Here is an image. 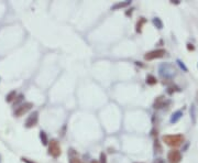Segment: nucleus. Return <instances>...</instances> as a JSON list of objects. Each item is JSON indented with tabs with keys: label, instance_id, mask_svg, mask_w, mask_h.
Listing matches in <instances>:
<instances>
[{
	"label": "nucleus",
	"instance_id": "nucleus-1",
	"mask_svg": "<svg viewBox=\"0 0 198 163\" xmlns=\"http://www.w3.org/2000/svg\"><path fill=\"white\" fill-rule=\"evenodd\" d=\"M163 141L171 147H177L184 141V137L182 134H171V136H164Z\"/></svg>",
	"mask_w": 198,
	"mask_h": 163
},
{
	"label": "nucleus",
	"instance_id": "nucleus-2",
	"mask_svg": "<svg viewBox=\"0 0 198 163\" xmlns=\"http://www.w3.org/2000/svg\"><path fill=\"white\" fill-rule=\"evenodd\" d=\"M49 153L52 156V157H54V158L60 157V154H61V147H60L58 142H57L56 140H54V139L50 141Z\"/></svg>",
	"mask_w": 198,
	"mask_h": 163
},
{
	"label": "nucleus",
	"instance_id": "nucleus-3",
	"mask_svg": "<svg viewBox=\"0 0 198 163\" xmlns=\"http://www.w3.org/2000/svg\"><path fill=\"white\" fill-rule=\"evenodd\" d=\"M33 107L32 103H24V104H21L19 107H17V109L14 110V116L16 117H21L23 116L24 113H26L30 109Z\"/></svg>",
	"mask_w": 198,
	"mask_h": 163
},
{
	"label": "nucleus",
	"instance_id": "nucleus-4",
	"mask_svg": "<svg viewBox=\"0 0 198 163\" xmlns=\"http://www.w3.org/2000/svg\"><path fill=\"white\" fill-rule=\"evenodd\" d=\"M37 121H39V111H33L25 121V127L32 128V127L37 125Z\"/></svg>",
	"mask_w": 198,
	"mask_h": 163
},
{
	"label": "nucleus",
	"instance_id": "nucleus-5",
	"mask_svg": "<svg viewBox=\"0 0 198 163\" xmlns=\"http://www.w3.org/2000/svg\"><path fill=\"white\" fill-rule=\"evenodd\" d=\"M166 52H165V50H154V51H151V52H148V53H146L145 54V56H144V58L145 60H148V61H150V60H154V58H159V57H162L164 54H165Z\"/></svg>",
	"mask_w": 198,
	"mask_h": 163
},
{
	"label": "nucleus",
	"instance_id": "nucleus-6",
	"mask_svg": "<svg viewBox=\"0 0 198 163\" xmlns=\"http://www.w3.org/2000/svg\"><path fill=\"white\" fill-rule=\"evenodd\" d=\"M167 159H168L170 163H180V160H182V154H180V151L172 150L170 153H168Z\"/></svg>",
	"mask_w": 198,
	"mask_h": 163
},
{
	"label": "nucleus",
	"instance_id": "nucleus-7",
	"mask_svg": "<svg viewBox=\"0 0 198 163\" xmlns=\"http://www.w3.org/2000/svg\"><path fill=\"white\" fill-rule=\"evenodd\" d=\"M170 67H171V65H167V64L162 65L161 67H160V74H161L163 77H172V76L175 74V71H173V69L170 71V69H168Z\"/></svg>",
	"mask_w": 198,
	"mask_h": 163
},
{
	"label": "nucleus",
	"instance_id": "nucleus-8",
	"mask_svg": "<svg viewBox=\"0 0 198 163\" xmlns=\"http://www.w3.org/2000/svg\"><path fill=\"white\" fill-rule=\"evenodd\" d=\"M131 3V1H125V2H119V3H116L115 6L111 7L112 10H117V9H120V8H124V7H128Z\"/></svg>",
	"mask_w": 198,
	"mask_h": 163
},
{
	"label": "nucleus",
	"instance_id": "nucleus-9",
	"mask_svg": "<svg viewBox=\"0 0 198 163\" xmlns=\"http://www.w3.org/2000/svg\"><path fill=\"white\" fill-rule=\"evenodd\" d=\"M16 97H17V92H16V90H12V92H10L9 94L7 95L6 101L7 103H11V101H16Z\"/></svg>",
	"mask_w": 198,
	"mask_h": 163
},
{
	"label": "nucleus",
	"instance_id": "nucleus-10",
	"mask_svg": "<svg viewBox=\"0 0 198 163\" xmlns=\"http://www.w3.org/2000/svg\"><path fill=\"white\" fill-rule=\"evenodd\" d=\"M40 139H41V141H42V143L44 144V145H47L49 144V139H47V136H46V133L44 131H40Z\"/></svg>",
	"mask_w": 198,
	"mask_h": 163
},
{
	"label": "nucleus",
	"instance_id": "nucleus-11",
	"mask_svg": "<svg viewBox=\"0 0 198 163\" xmlns=\"http://www.w3.org/2000/svg\"><path fill=\"white\" fill-rule=\"evenodd\" d=\"M180 116H182V111H176L175 113H173L172 119H171V122H176V121L180 118Z\"/></svg>",
	"mask_w": 198,
	"mask_h": 163
},
{
	"label": "nucleus",
	"instance_id": "nucleus-12",
	"mask_svg": "<svg viewBox=\"0 0 198 163\" xmlns=\"http://www.w3.org/2000/svg\"><path fill=\"white\" fill-rule=\"evenodd\" d=\"M146 83L150 84V85H154L155 83H156V79H155L153 76L148 75V77H146Z\"/></svg>",
	"mask_w": 198,
	"mask_h": 163
},
{
	"label": "nucleus",
	"instance_id": "nucleus-13",
	"mask_svg": "<svg viewBox=\"0 0 198 163\" xmlns=\"http://www.w3.org/2000/svg\"><path fill=\"white\" fill-rule=\"evenodd\" d=\"M145 22V20H144V18H141L140 19V22H138L136 23V31L138 32H141V26H142V24Z\"/></svg>",
	"mask_w": 198,
	"mask_h": 163
},
{
	"label": "nucleus",
	"instance_id": "nucleus-14",
	"mask_svg": "<svg viewBox=\"0 0 198 163\" xmlns=\"http://www.w3.org/2000/svg\"><path fill=\"white\" fill-rule=\"evenodd\" d=\"M23 97H24V96H23L22 94L19 95L18 97H17V101H14V104H13V105H14V107L17 106V105H19V103H20V101H22V99H23Z\"/></svg>",
	"mask_w": 198,
	"mask_h": 163
},
{
	"label": "nucleus",
	"instance_id": "nucleus-15",
	"mask_svg": "<svg viewBox=\"0 0 198 163\" xmlns=\"http://www.w3.org/2000/svg\"><path fill=\"white\" fill-rule=\"evenodd\" d=\"M153 23H154L155 25H157V28H159V29H162V22L160 21L159 18H155V19L153 20Z\"/></svg>",
	"mask_w": 198,
	"mask_h": 163
},
{
	"label": "nucleus",
	"instance_id": "nucleus-16",
	"mask_svg": "<svg viewBox=\"0 0 198 163\" xmlns=\"http://www.w3.org/2000/svg\"><path fill=\"white\" fill-rule=\"evenodd\" d=\"M99 163H107V157H106L105 153L100 154V161H99Z\"/></svg>",
	"mask_w": 198,
	"mask_h": 163
},
{
	"label": "nucleus",
	"instance_id": "nucleus-17",
	"mask_svg": "<svg viewBox=\"0 0 198 163\" xmlns=\"http://www.w3.org/2000/svg\"><path fill=\"white\" fill-rule=\"evenodd\" d=\"M21 160H22V162H24V163H35V162H32V161H30L29 159H25V158H21Z\"/></svg>",
	"mask_w": 198,
	"mask_h": 163
},
{
	"label": "nucleus",
	"instance_id": "nucleus-18",
	"mask_svg": "<svg viewBox=\"0 0 198 163\" xmlns=\"http://www.w3.org/2000/svg\"><path fill=\"white\" fill-rule=\"evenodd\" d=\"M69 163H81V161L78 159H71Z\"/></svg>",
	"mask_w": 198,
	"mask_h": 163
},
{
	"label": "nucleus",
	"instance_id": "nucleus-19",
	"mask_svg": "<svg viewBox=\"0 0 198 163\" xmlns=\"http://www.w3.org/2000/svg\"><path fill=\"white\" fill-rule=\"evenodd\" d=\"M177 62L180 63V67H182V69H185V71H187V69H186V67H185V65H184L183 63L180 62V61H177Z\"/></svg>",
	"mask_w": 198,
	"mask_h": 163
},
{
	"label": "nucleus",
	"instance_id": "nucleus-20",
	"mask_svg": "<svg viewBox=\"0 0 198 163\" xmlns=\"http://www.w3.org/2000/svg\"><path fill=\"white\" fill-rule=\"evenodd\" d=\"M155 163H163V161H161V160H157V161H156Z\"/></svg>",
	"mask_w": 198,
	"mask_h": 163
},
{
	"label": "nucleus",
	"instance_id": "nucleus-21",
	"mask_svg": "<svg viewBox=\"0 0 198 163\" xmlns=\"http://www.w3.org/2000/svg\"><path fill=\"white\" fill-rule=\"evenodd\" d=\"M92 163H98V162H96V161H93V162H92Z\"/></svg>",
	"mask_w": 198,
	"mask_h": 163
},
{
	"label": "nucleus",
	"instance_id": "nucleus-22",
	"mask_svg": "<svg viewBox=\"0 0 198 163\" xmlns=\"http://www.w3.org/2000/svg\"><path fill=\"white\" fill-rule=\"evenodd\" d=\"M0 162H1V160H0Z\"/></svg>",
	"mask_w": 198,
	"mask_h": 163
}]
</instances>
